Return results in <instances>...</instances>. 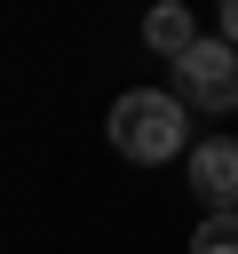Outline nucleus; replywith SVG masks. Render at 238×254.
I'll return each mask as SVG.
<instances>
[{"label":"nucleus","instance_id":"nucleus-1","mask_svg":"<svg viewBox=\"0 0 238 254\" xmlns=\"http://www.w3.org/2000/svg\"><path fill=\"white\" fill-rule=\"evenodd\" d=\"M111 143H119L127 159L159 167V159H175V151L190 143V103H182L175 87H127V95L111 103Z\"/></svg>","mask_w":238,"mask_h":254},{"label":"nucleus","instance_id":"nucleus-2","mask_svg":"<svg viewBox=\"0 0 238 254\" xmlns=\"http://www.w3.org/2000/svg\"><path fill=\"white\" fill-rule=\"evenodd\" d=\"M175 95L190 111H238V40H190L175 56Z\"/></svg>","mask_w":238,"mask_h":254},{"label":"nucleus","instance_id":"nucleus-3","mask_svg":"<svg viewBox=\"0 0 238 254\" xmlns=\"http://www.w3.org/2000/svg\"><path fill=\"white\" fill-rule=\"evenodd\" d=\"M190 190H198L206 206H238V135L190 143Z\"/></svg>","mask_w":238,"mask_h":254},{"label":"nucleus","instance_id":"nucleus-4","mask_svg":"<svg viewBox=\"0 0 238 254\" xmlns=\"http://www.w3.org/2000/svg\"><path fill=\"white\" fill-rule=\"evenodd\" d=\"M143 40H151V48H159V56L175 64V56H182V48L198 40V24H190V8H182V0H159V8L143 16Z\"/></svg>","mask_w":238,"mask_h":254},{"label":"nucleus","instance_id":"nucleus-5","mask_svg":"<svg viewBox=\"0 0 238 254\" xmlns=\"http://www.w3.org/2000/svg\"><path fill=\"white\" fill-rule=\"evenodd\" d=\"M190 254H238V206H206V222L190 230Z\"/></svg>","mask_w":238,"mask_h":254},{"label":"nucleus","instance_id":"nucleus-6","mask_svg":"<svg viewBox=\"0 0 238 254\" xmlns=\"http://www.w3.org/2000/svg\"><path fill=\"white\" fill-rule=\"evenodd\" d=\"M222 40H238V0H222Z\"/></svg>","mask_w":238,"mask_h":254}]
</instances>
